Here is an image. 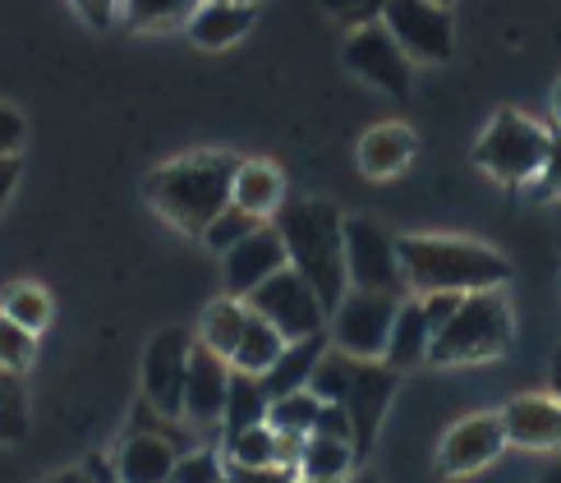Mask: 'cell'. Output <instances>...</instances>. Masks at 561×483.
Wrapping results in <instances>:
<instances>
[{"mask_svg":"<svg viewBox=\"0 0 561 483\" xmlns=\"http://www.w3.org/2000/svg\"><path fill=\"white\" fill-rule=\"evenodd\" d=\"M33 355H37V336L0 313V368H5V373H23V368L33 364Z\"/></svg>","mask_w":561,"mask_h":483,"instance_id":"34","label":"cell"},{"mask_svg":"<svg viewBox=\"0 0 561 483\" xmlns=\"http://www.w3.org/2000/svg\"><path fill=\"white\" fill-rule=\"evenodd\" d=\"M460 299H465V295H424V299H419V304H424V318H428V332H433V336L456 318Z\"/></svg>","mask_w":561,"mask_h":483,"instance_id":"37","label":"cell"},{"mask_svg":"<svg viewBox=\"0 0 561 483\" xmlns=\"http://www.w3.org/2000/svg\"><path fill=\"white\" fill-rule=\"evenodd\" d=\"M318 5L345 28H368V23H382L391 0H318Z\"/></svg>","mask_w":561,"mask_h":483,"instance_id":"35","label":"cell"},{"mask_svg":"<svg viewBox=\"0 0 561 483\" xmlns=\"http://www.w3.org/2000/svg\"><path fill=\"white\" fill-rule=\"evenodd\" d=\"M313 433H318V437H336V442H350V419H345V410H341V405H322ZM350 451H355V447H350Z\"/></svg>","mask_w":561,"mask_h":483,"instance_id":"39","label":"cell"},{"mask_svg":"<svg viewBox=\"0 0 561 483\" xmlns=\"http://www.w3.org/2000/svg\"><path fill=\"white\" fill-rule=\"evenodd\" d=\"M230 203L244 207L249 217H267L280 207V171L267 166V161H240L236 171V189H230Z\"/></svg>","mask_w":561,"mask_h":483,"instance_id":"22","label":"cell"},{"mask_svg":"<svg viewBox=\"0 0 561 483\" xmlns=\"http://www.w3.org/2000/svg\"><path fill=\"white\" fill-rule=\"evenodd\" d=\"M414 157V134L405 125H378L359 138V171L373 180H391L410 166Z\"/></svg>","mask_w":561,"mask_h":483,"instance_id":"19","label":"cell"},{"mask_svg":"<svg viewBox=\"0 0 561 483\" xmlns=\"http://www.w3.org/2000/svg\"><path fill=\"white\" fill-rule=\"evenodd\" d=\"M401 309V295L378 290H345V299L332 313V345L350 359H382L391 341V322Z\"/></svg>","mask_w":561,"mask_h":483,"instance_id":"7","label":"cell"},{"mask_svg":"<svg viewBox=\"0 0 561 483\" xmlns=\"http://www.w3.org/2000/svg\"><path fill=\"white\" fill-rule=\"evenodd\" d=\"M115 5H121V0H75V10L83 14V23H92V28H111Z\"/></svg>","mask_w":561,"mask_h":483,"instance_id":"40","label":"cell"},{"mask_svg":"<svg viewBox=\"0 0 561 483\" xmlns=\"http://www.w3.org/2000/svg\"><path fill=\"white\" fill-rule=\"evenodd\" d=\"M253 28V5H236V0H203V10L190 19V37L207 51L240 42Z\"/></svg>","mask_w":561,"mask_h":483,"instance_id":"21","label":"cell"},{"mask_svg":"<svg viewBox=\"0 0 561 483\" xmlns=\"http://www.w3.org/2000/svg\"><path fill=\"white\" fill-rule=\"evenodd\" d=\"M345 276H350V290L405 295L401 263H396V240L373 217L345 221Z\"/></svg>","mask_w":561,"mask_h":483,"instance_id":"8","label":"cell"},{"mask_svg":"<svg viewBox=\"0 0 561 483\" xmlns=\"http://www.w3.org/2000/svg\"><path fill=\"white\" fill-rule=\"evenodd\" d=\"M552 115L561 120V83H557V92H552Z\"/></svg>","mask_w":561,"mask_h":483,"instance_id":"47","label":"cell"},{"mask_svg":"<svg viewBox=\"0 0 561 483\" xmlns=\"http://www.w3.org/2000/svg\"><path fill=\"white\" fill-rule=\"evenodd\" d=\"M203 10V0H125V19L129 28L161 33V28H190V19Z\"/></svg>","mask_w":561,"mask_h":483,"instance_id":"26","label":"cell"},{"mask_svg":"<svg viewBox=\"0 0 561 483\" xmlns=\"http://www.w3.org/2000/svg\"><path fill=\"white\" fill-rule=\"evenodd\" d=\"M46 483H92V474H88V465H79V470H60V474H51Z\"/></svg>","mask_w":561,"mask_h":483,"instance_id":"45","label":"cell"},{"mask_svg":"<svg viewBox=\"0 0 561 483\" xmlns=\"http://www.w3.org/2000/svg\"><path fill=\"white\" fill-rule=\"evenodd\" d=\"M428 345H433V332H428V318H424V304L419 299H401L396 309V322H391V341H387V355L382 364L391 368H414L428 359Z\"/></svg>","mask_w":561,"mask_h":483,"instance_id":"20","label":"cell"},{"mask_svg":"<svg viewBox=\"0 0 561 483\" xmlns=\"http://www.w3.org/2000/svg\"><path fill=\"white\" fill-rule=\"evenodd\" d=\"M276 235L286 244V263L313 286L327 313L350 290L345 276V217L327 198H295L276 207Z\"/></svg>","mask_w":561,"mask_h":483,"instance_id":"1","label":"cell"},{"mask_svg":"<svg viewBox=\"0 0 561 483\" xmlns=\"http://www.w3.org/2000/svg\"><path fill=\"white\" fill-rule=\"evenodd\" d=\"M396 263H401L405 290L424 295H479L502 290L511 263L497 249L474 240H447V235H405L396 240Z\"/></svg>","mask_w":561,"mask_h":483,"instance_id":"2","label":"cell"},{"mask_svg":"<svg viewBox=\"0 0 561 483\" xmlns=\"http://www.w3.org/2000/svg\"><path fill=\"white\" fill-rule=\"evenodd\" d=\"M382 28L396 37L405 60H419V65L451 60V14L428 5V0H391L382 14Z\"/></svg>","mask_w":561,"mask_h":483,"instance_id":"11","label":"cell"},{"mask_svg":"<svg viewBox=\"0 0 561 483\" xmlns=\"http://www.w3.org/2000/svg\"><path fill=\"white\" fill-rule=\"evenodd\" d=\"M511 345V304L502 290L465 295L456 318L433 336L428 359L433 364H483L506 355Z\"/></svg>","mask_w":561,"mask_h":483,"instance_id":"4","label":"cell"},{"mask_svg":"<svg viewBox=\"0 0 561 483\" xmlns=\"http://www.w3.org/2000/svg\"><path fill=\"white\" fill-rule=\"evenodd\" d=\"M23 148V115L0 102V157H19Z\"/></svg>","mask_w":561,"mask_h":483,"instance_id":"38","label":"cell"},{"mask_svg":"<svg viewBox=\"0 0 561 483\" xmlns=\"http://www.w3.org/2000/svg\"><path fill=\"white\" fill-rule=\"evenodd\" d=\"M280 267H290L286 263V244H280L276 226H259L249 240H240L236 249L226 253V290H230V299H249L263 281H272Z\"/></svg>","mask_w":561,"mask_h":483,"instance_id":"14","label":"cell"},{"mask_svg":"<svg viewBox=\"0 0 561 483\" xmlns=\"http://www.w3.org/2000/svg\"><path fill=\"white\" fill-rule=\"evenodd\" d=\"M236 171H240V157H230V152L184 157V161H171V166L148 175V198L171 226L203 240V230L230 207Z\"/></svg>","mask_w":561,"mask_h":483,"instance_id":"3","label":"cell"},{"mask_svg":"<svg viewBox=\"0 0 561 483\" xmlns=\"http://www.w3.org/2000/svg\"><path fill=\"white\" fill-rule=\"evenodd\" d=\"M230 359H221L217 350H207L203 341H194L190 355V378H184V419L207 424L226 414V391H230Z\"/></svg>","mask_w":561,"mask_h":483,"instance_id":"15","label":"cell"},{"mask_svg":"<svg viewBox=\"0 0 561 483\" xmlns=\"http://www.w3.org/2000/svg\"><path fill=\"white\" fill-rule=\"evenodd\" d=\"M180 451L157 433H129L115 451V474L121 483H167Z\"/></svg>","mask_w":561,"mask_h":483,"instance_id":"17","label":"cell"},{"mask_svg":"<svg viewBox=\"0 0 561 483\" xmlns=\"http://www.w3.org/2000/svg\"><path fill=\"white\" fill-rule=\"evenodd\" d=\"M23 433H28V396L19 373L0 368V442H19Z\"/></svg>","mask_w":561,"mask_h":483,"instance_id":"31","label":"cell"},{"mask_svg":"<svg viewBox=\"0 0 561 483\" xmlns=\"http://www.w3.org/2000/svg\"><path fill=\"white\" fill-rule=\"evenodd\" d=\"M548 143H552V134L543 125H534L529 115L497 111L493 125H488V134L479 138L474 161L502 184H525L534 175H543Z\"/></svg>","mask_w":561,"mask_h":483,"instance_id":"5","label":"cell"},{"mask_svg":"<svg viewBox=\"0 0 561 483\" xmlns=\"http://www.w3.org/2000/svg\"><path fill=\"white\" fill-rule=\"evenodd\" d=\"M327 341L332 336H309V341H295L280 350V359L267 368V373L259 378L263 391H267V401H280V396H295V391H309V378H313V368L318 359L327 355Z\"/></svg>","mask_w":561,"mask_h":483,"instance_id":"18","label":"cell"},{"mask_svg":"<svg viewBox=\"0 0 561 483\" xmlns=\"http://www.w3.org/2000/svg\"><path fill=\"white\" fill-rule=\"evenodd\" d=\"M428 5H437V10H447V5H451V0H428Z\"/></svg>","mask_w":561,"mask_h":483,"instance_id":"50","label":"cell"},{"mask_svg":"<svg viewBox=\"0 0 561 483\" xmlns=\"http://www.w3.org/2000/svg\"><path fill=\"white\" fill-rule=\"evenodd\" d=\"M290 483H322V479H290Z\"/></svg>","mask_w":561,"mask_h":483,"instance_id":"51","label":"cell"},{"mask_svg":"<svg viewBox=\"0 0 561 483\" xmlns=\"http://www.w3.org/2000/svg\"><path fill=\"white\" fill-rule=\"evenodd\" d=\"M350 442H336V437H318L309 433V442H304V456H299V479H322V483H341V474L350 470Z\"/></svg>","mask_w":561,"mask_h":483,"instance_id":"27","label":"cell"},{"mask_svg":"<svg viewBox=\"0 0 561 483\" xmlns=\"http://www.w3.org/2000/svg\"><path fill=\"white\" fill-rule=\"evenodd\" d=\"M318 410H322V401L313 396V391H295V396L272 401V410H267V428H272V433L309 437L313 424H318Z\"/></svg>","mask_w":561,"mask_h":483,"instance_id":"29","label":"cell"},{"mask_svg":"<svg viewBox=\"0 0 561 483\" xmlns=\"http://www.w3.org/2000/svg\"><path fill=\"white\" fill-rule=\"evenodd\" d=\"M539 483H561V465H557V470H548V474H543Z\"/></svg>","mask_w":561,"mask_h":483,"instance_id":"48","label":"cell"},{"mask_svg":"<svg viewBox=\"0 0 561 483\" xmlns=\"http://www.w3.org/2000/svg\"><path fill=\"white\" fill-rule=\"evenodd\" d=\"M350 483H378V474H355V479H350Z\"/></svg>","mask_w":561,"mask_h":483,"instance_id":"49","label":"cell"},{"mask_svg":"<svg viewBox=\"0 0 561 483\" xmlns=\"http://www.w3.org/2000/svg\"><path fill=\"white\" fill-rule=\"evenodd\" d=\"M226 456L236 470H280L276 465V433L267 424L226 437Z\"/></svg>","mask_w":561,"mask_h":483,"instance_id":"28","label":"cell"},{"mask_svg":"<svg viewBox=\"0 0 561 483\" xmlns=\"http://www.w3.org/2000/svg\"><path fill=\"white\" fill-rule=\"evenodd\" d=\"M345 387H350V355L327 350V355L318 359V368H313V378H309V391H313L322 405H341Z\"/></svg>","mask_w":561,"mask_h":483,"instance_id":"33","label":"cell"},{"mask_svg":"<svg viewBox=\"0 0 561 483\" xmlns=\"http://www.w3.org/2000/svg\"><path fill=\"white\" fill-rule=\"evenodd\" d=\"M543 189H548V194H561V129L552 134V143H548V161H543Z\"/></svg>","mask_w":561,"mask_h":483,"instance_id":"41","label":"cell"},{"mask_svg":"<svg viewBox=\"0 0 561 483\" xmlns=\"http://www.w3.org/2000/svg\"><path fill=\"white\" fill-rule=\"evenodd\" d=\"M221 483H290V470H236L230 465Z\"/></svg>","mask_w":561,"mask_h":483,"instance_id":"42","label":"cell"},{"mask_svg":"<svg viewBox=\"0 0 561 483\" xmlns=\"http://www.w3.org/2000/svg\"><path fill=\"white\" fill-rule=\"evenodd\" d=\"M19 171H23V161H19V157H0V207H5V198L14 194Z\"/></svg>","mask_w":561,"mask_h":483,"instance_id":"43","label":"cell"},{"mask_svg":"<svg viewBox=\"0 0 561 483\" xmlns=\"http://www.w3.org/2000/svg\"><path fill=\"white\" fill-rule=\"evenodd\" d=\"M345 65L355 69L359 79H368L373 88L391 92V97H410V60L396 46V37L382 28V23H368V28H355L345 42Z\"/></svg>","mask_w":561,"mask_h":483,"instance_id":"12","label":"cell"},{"mask_svg":"<svg viewBox=\"0 0 561 483\" xmlns=\"http://www.w3.org/2000/svg\"><path fill=\"white\" fill-rule=\"evenodd\" d=\"M236 5H253V0H236Z\"/></svg>","mask_w":561,"mask_h":483,"instance_id":"52","label":"cell"},{"mask_svg":"<svg viewBox=\"0 0 561 483\" xmlns=\"http://www.w3.org/2000/svg\"><path fill=\"white\" fill-rule=\"evenodd\" d=\"M259 226H263L259 217H249V212H244V207H236V203H230V207H226V212H221V217H217L213 226H207V230H203V240H207V249H217V253H221V258H226V253H230V249H236L240 240H249V235H253V230H259Z\"/></svg>","mask_w":561,"mask_h":483,"instance_id":"32","label":"cell"},{"mask_svg":"<svg viewBox=\"0 0 561 483\" xmlns=\"http://www.w3.org/2000/svg\"><path fill=\"white\" fill-rule=\"evenodd\" d=\"M221 479H226V470L213 451H184L167 483H221Z\"/></svg>","mask_w":561,"mask_h":483,"instance_id":"36","label":"cell"},{"mask_svg":"<svg viewBox=\"0 0 561 483\" xmlns=\"http://www.w3.org/2000/svg\"><path fill=\"white\" fill-rule=\"evenodd\" d=\"M244 322H249V304L244 299H217V304H207L203 313V345L207 350H217L221 359L236 355V345L244 336Z\"/></svg>","mask_w":561,"mask_h":483,"instance_id":"25","label":"cell"},{"mask_svg":"<svg viewBox=\"0 0 561 483\" xmlns=\"http://www.w3.org/2000/svg\"><path fill=\"white\" fill-rule=\"evenodd\" d=\"M552 396L561 401V350L552 355Z\"/></svg>","mask_w":561,"mask_h":483,"instance_id":"46","label":"cell"},{"mask_svg":"<svg viewBox=\"0 0 561 483\" xmlns=\"http://www.w3.org/2000/svg\"><path fill=\"white\" fill-rule=\"evenodd\" d=\"M0 313H5L10 322H19L23 332H42L46 322H51V299H46L42 286H10L5 299H0Z\"/></svg>","mask_w":561,"mask_h":483,"instance_id":"30","label":"cell"},{"mask_svg":"<svg viewBox=\"0 0 561 483\" xmlns=\"http://www.w3.org/2000/svg\"><path fill=\"white\" fill-rule=\"evenodd\" d=\"M506 447V428H502V414H470L460 419L447 437H442V451H437V465L442 474H474L483 465H493Z\"/></svg>","mask_w":561,"mask_h":483,"instance_id":"13","label":"cell"},{"mask_svg":"<svg viewBox=\"0 0 561 483\" xmlns=\"http://www.w3.org/2000/svg\"><path fill=\"white\" fill-rule=\"evenodd\" d=\"M88 474H92V483H121V474H115V465H106V460H88Z\"/></svg>","mask_w":561,"mask_h":483,"instance_id":"44","label":"cell"},{"mask_svg":"<svg viewBox=\"0 0 561 483\" xmlns=\"http://www.w3.org/2000/svg\"><path fill=\"white\" fill-rule=\"evenodd\" d=\"M391 391H396V373L382 359H350V387L341 396V410L350 419V447H355V456H368L373 437L382 428V414L391 405Z\"/></svg>","mask_w":561,"mask_h":483,"instance_id":"9","label":"cell"},{"mask_svg":"<svg viewBox=\"0 0 561 483\" xmlns=\"http://www.w3.org/2000/svg\"><path fill=\"white\" fill-rule=\"evenodd\" d=\"M244 304L259 313L263 322H272V327L280 332V341H286V345L309 341V336H322V332H327V309H322V299L313 295V286L304 281L295 267H280L272 281H263L259 290L244 299Z\"/></svg>","mask_w":561,"mask_h":483,"instance_id":"6","label":"cell"},{"mask_svg":"<svg viewBox=\"0 0 561 483\" xmlns=\"http://www.w3.org/2000/svg\"><path fill=\"white\" fill-rule=\"evenodd\" d=\"M190 355H194V336L184 327H167L157 332L148 355H144V401L167 414V419H180L184 414V378H190Z\"/></svg>","mask_w":561,"mask_h":483,"instance_id":"10","label":"cell"},{"mask_svg":"<svg viewBox=\"0 0 561 483\" xmlns=\"http://www.w3.org/2000/svg\"><path fill=\"white\" fill-rule=\"evenodd\" d=\"M280 350H286V341H280V332L272 327V322H263L259 313L249 309L244 336H240V345H236V355H230V368H236V373H249V378H263L267 368L280 359Z\"/></svg>","mask_w":561,"mask_h":483,"instance_id":"23","label":"cell"},{"mask_svg":"<svg viewBox=\"0 0 561 483\" xmlns=\"http://www.w3.org/2000/svg\"><path fill=\"white\" fill-rule=\"evenodd\" d=\"M267 391L259 378H249V373H230V391H226V414H221V424H226V437H236L244 428H259L267 424Z\"/></svg>","mask_w":561,"mask_h":483,"instance_id":"24","label":"cell"},{"mask_svg":"<svg viewBox=\"0 0 561 483\" xmlns=\"http://www.w3.org/2000/svg\"><path fill=\"white\" fill-rule=\"evenodd\" d=\"M506 442L525 451H552L561 447V401L557 396H516L502 410Z\"/></svg>","mask_w":561,"mask_h":483,"instance_id":"16","label":"cell"}]
</instances>
